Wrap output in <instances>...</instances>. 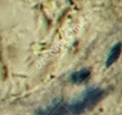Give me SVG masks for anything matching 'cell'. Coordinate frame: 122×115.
Here are the masks:
<instances>
[{"mask_svg":"<svg viewBox=\"0 0 122 115\" xmlns=\"http://www.w3.org/2000/svg\"><path fill=\"white\" fill-rule=\"evenodd\" d=\"M121 49H122V44L121 43H117L115 44L111 50L109 51V53L108 55L107 59L105 61V67H109L112 65L115 61L118 59L119 55L121 54Z\"/></svg>","mask_w":122,"mask_h":115,"instance_id":"3","label":"cell"},{"mask_svg":"<svg viewBox=\"0 0 122 115\" xmlns=\"http://www.w3.org/2000/svg\"><path fill=\"white\" fill-rule=\"evenodd\" d=\"M91 72L89 69L83 68L72 73L69 76L70 82L75 84H81L89 77Z\"/></svg>","mask_w":122,"mask_h":115,"instance_id":"2","label":"cell"},{"mask_svg":"<svg viewBox=\"0 0 122 115\" xmlns=\"http://www.w3.org/2000/svg\"><path fill=\"white\" fill-rule=\"evenodd\" d=\"M71 102L63 103L55 101L44 109H40L35 115H78Z\"/></svg>","mask_w":122,"mask_h":115,"instance_id":"1","label":"cell"}]
</instances>
